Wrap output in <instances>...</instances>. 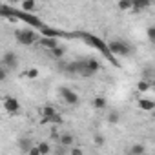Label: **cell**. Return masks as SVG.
Returning <instances> with one entry per match:
<instances>
[{
    "mask_svg": "<svg viewBox=\"0 0 155 155\" xmlns=\"http://www.w3.org/2000/svg\"><path fill=\"white\" fill-rule=\"evenodd\" d=\"M58 93H60L62 101H64L68 106H79V104H81V97L77 95L73 90L66 88V86H60V88H58Z\"/></svg>",
    "mask_w": 155,
    "mask_h": 155,
    "instance_id": "cell-6",
    "label": "cell"
},
{
    "mask_svg": "<svg viewBox=\"0 0 155 155\" xmlns=\"http://www.w3.org/2000/svg\"><path fill=\"white\" fill-rule=\"evenodd\" d=\"M2 68H6L8 71H15L18 68V55L15 51H6L2 55Z\"/></svg>",
    "mask_w": 155,
    "mask_h": 155,
    "instance_id": "cell-8",
    "label": "cell"
},
{
    "mask_svg": "<svg viewBox=\"0 0 155 155\" xmlns=\"http://www.w3.org/2000/svg\"><path fill=\"white\" fill-rule=\"evenodd\" d=\"M93 140H95V144H97V146H104V142H106V137H104V135H101V133H97Z\"/></svg>",
    "mask_w": 155,
    "mask_h": 155,
    "instance_id": "cell-26",
    "label": "cell"
},
{
    "mask_svg": "<svg viewBox=\"0 0 155 155\" xmlns=\"http://www.w3.org/2000/svg\"><path fill=\"white\" fill-rule=\"evenodd\" d=\"M15 38H17V42H18V44H22V46H33L35 42H40L38 35H37L31 28L15 31Z\"/></svg>",
    "mask_w": 155,
    "mask_h": 155,
    "instance_id": "cell-2",
    "label": "cell"
},
{
    "mask_svg": "<svg viewBox=\"0 0 155 155\" xmlns=\"http://www.w3.org/2000/svg\"><path fill=\"white\" fill-rule=\"evenodd\" d=\"M101 69V62L97 58H84L81 60V77H93Z\"/></svg>",
    "mask_w": 155,
    "mask_h": 155,
    "instance_id": "cell-4",
    "label": "cell"
},
{
    "mask_svg": "<svg viewBox=\"0 0 155 155\" xmlns=\"http://www.w3.org/2000/svg\"><path fill=\"white\" fill-rule=\"evenodd\" d=\"M155 73H153V69L151 68H148V69H144V79H146V77H148V79H150V77H153Z\"/></svg>",
    "mask_w": 155,
    "mask_h": 155,
    "instance_id": "cell-31",
    "label": "cell"
},
{
    "mask_svg": "<svg viewBox=\"0 0 155 155\" xmlns=\"http://www.w3.org/2000/svg\"><path fill=\"white\" fill-rule=\"evenodd\" d=\"M150 6L148 0H133V11H142Z\"/></svg>",
    "mask_w": 155,
    "mask_h": 155,
    "instance_id": "cell-19",
    "label": "cell"
},
{
    "mask_svg": "<svg viewBox=\"0 0 155 155\" xmlns=\"http://www.w3.org/2000/svg\"><path fill=\"white\" fill-rule=\"evenodd\" d=\"M37 146H38V150H40L42 155H49V153H51V144H49V142H44V140H42V142H38Z\"/></svg>",
    "mask_w": 155,
    "mask_h": 155,
    "instance_id": "cell-21",
    "label": "cell"
},
{
    "mask_svg": "<svg viewBox=\"0 0 155 155\" xmlns=\"http://www.w3.org/2000/svg\"><path fill=\"white\" fill-rule=\"evenodd\" d=\"M4 110L9 115H18L20 113V102L15 97H4Z\"/></svg>",
    "mask_w": 155,
    "mask_h": 155,
    "instance_id": "cell-9",
    "label": "cell"
},
{
    "mask_svg": "<svg viewBox=\"0 0 155 155\" xmlns=\"http://www.w3.org/2000/svg\"><path fill=\"white\" fill-rule=\"evenodd\" d=\"M146 37H148L151 42H155V26H150V28H146Z\"/></svg>",
    "mask_w": 155,
    "mask_h": 155,
    "instance_id": "cell-25",
    "label": "cell"
},
{
    "mask_svg": "<svg viewBox=\"0 0 155 155\" xmlns=\"http://www.w3.org/2000/svg\"><path fill=\"white\" fill-rule=\"evenodd\" d=\"M139 108L142 111H153L155 110V101H151V99H139Z\"/></svg>",
    "mask_w": 155,
    "mask_h": 155,
    "instance_id": "cell-13",
    "label": "cell"
},
{
    "mask_svg": "<svg viewBox=\"0 0 155 155\" xmlns=\"http://www.w3.org/2000/svg\"><path fill=\"white\" fill-rule=\"evenodd\" d=\"M75 144V135L73 133H62L60 139H58V146H64V148H73Z\"/></svg>",
    "mask_w": 155,
    "mask_h": 155,
    "instance_id": "cell-11",
    "label": "cell"
},
{
    "mask_svg": "<svg viewBox=\"0 0 155 155\" xmlns=\"http://www.w3.org/2000/svg\"><path fill=\"white\" fill-rule=\"evenodd\" d=\"M6 79H8V69H6V68H0V81L4 82Z\"/></svg>",
    "mask_w": 155,
    "mask_h": 155,
    "instance_id": "cell-29",
    "label": "cell"
},
{
    "mask_svg": "<svg viewBox=\"0 0 155 155\" xmlns=\"http://www.w3.org/2000/svg\"><path fill=\"white\" fill-rule=\"evenodd\" d=\"M108 49L113 57H126L131 53V46L124 40H111L108 42Z\"/></svg>",
    "mask_w": 155,
    "mask_h": 155,
    "instance_id": "cell-3",
    "label": "cell"
},
{
    "mask_svg": "<svg viewBox=\"0 0 155 155\" xmlns=\"http://www.w3.org/2000/svg\"><path fill=\"white\" fill-rule=\"evenodd\" d=\"M69 155H84V151L79 146H73V148H69Z\"/></svg>",
    "mask_w": 155,
    "mask_h": 155,
    "instance_id": "cell-28",
    "label": "cell"
},
{
    "mask_svg": "<svg viewBox=\"0 0 155 155\" xmlns=\"http://www.w3.org/2000/svg\"><path fill=\"white\" fill-rule=\"evenodd\" d=\"M64 71L69 73V75H79V73H81V60H75V62L64 64Z\"/></svg>",
    "mask_w": 155,
    "mask_h": 155,
    "instance_id": "cell-12",
    "label": "cell"
},
{
    "mask_svg": "<svg viewBox=\"0 0 155 155\" xmlns=\"http://www.w3.org/2000/svg\"><path fill=\"white\" fill-rule=\"evenodd\" d=\"M91 106L95 108V110H104L106 106H108V101H106V97H95L93 101H91Z\"/></svg>",
    "mask_w": 155,
    "mask_h": 155,
    "instance_id": "cell-15",
    "label": "cell"
},
{
    "mask_svg": "<svg viewBox=\"0 0 155 155\" xmlns=\"http://www.w3.org/2000/svg\"><path fill=\"white\" fill-rule=\"evenodd\" d=\"M144 151H146V146L142 142H135L130 148V155H144Z\"/></svg>",
    "mask_w": 155,
    "mask_h": 155,
    "instance_id": "cell-16",
    "label": "cell"
},
{
    "mask_svg": "<svg viewBox=\"0 0 155 155\" xmlns=\"http://www.w3.org/2000/svg\"><path fill=\"white\" fill-rule=\"evenodd\" d=\"M28 155H42V153H40V150H38V146L35 144V146H33V148L29 150V153H28Z\"/></svg>",
    "mask_w": 155,
    "mask_h": 155,
    "instance_id": "cell-30",
    "label": "cell"
},
{
    "mask_svg": "<svg viewBox=\"0 0 155 155\" xmlns=\"http://www.w3.org/2000/svg\"><path fill=\"white\" fill-rule=\"evenodd\" d=\"M66 153H69V148H64V146H57V150H55V155H66Z\"/></svg>",
    "mask_w": 155,
    "mask_h": 155,
    "instance_id": "cell-27",
    "label": "cell"
},
{
    "mask_svg": "<svg viewBox=\"0 0 155 155\" xmlns=\"http://www.w3.org/2000/svg\"><path fill=\"white\" fill-rule=\"evenodd\" d=\"M40 46H42V48H46V49H49V51H53V49H55V48H58L60 44H58V38L42 37V38H40Z\"/></svg>",
    "mask_w": 155,
    "mask_h": 155,
    "instance_id": "cell-10",
    "label": "cell"
},
{
    "mask_svg": "<svg viewBox=\"0 0 155 155\" xmlns=\"http://www.w3.org/2000/svg\"><path fill=\"white\" fill-rule=\"evenodd\" d=\"M75 37H81V38H84L86 42H88V46H91V48H95V49H99L101 53H104L106 55V58L111 62V64H115V66H119V62L113 58V55L110 53V49H108V42H104V40H101V38H97L95 35H90V33H84V31H79V33H75Z\"/></svg>",
    "mask_w": 155,
    "mask_h": 155,
    "instance_id": "cell-1",
    "label": "cell"
},
{
    "mask_svg": "<svg viewBox=\"0 0 155 155\" xmlns=\"http://www.w3.org/2000/svg\"><path fill=\"white\" fill-rule=\"evenodd\" d=\"M22 20V22H26V24H29L31 28H38L40 31L46 28L44 26V22L37 17V15H31V13H24V11H15V20Z\"/></svg>",
    "mask_w": 155,
    "mask_h": 155,
    "instance_id": "cell-5",
    "label": "cell"
},
{
    "mask_svg": "<svg viewBox=\"0 0 155 155\" xmlns=\"http://www.w3.org/2000/svg\"><path fill=\"white\" fill-rule=\"evenodd\" d=\"M24 77H26V79H37V77H38V69L37 68H29V69L24 71Z\"/></svg>",
    "mask_w": 155,
    "mask_h": 155,
    "instance_id": "cell-23",
    "label": "cell"
},
{
    "mask_svg": "<svg viewBox=\"0 0 155 155\" xmlns=\"http://www.w3.org/2000/svg\"><path fill=\"white\" fill-rule=\"evenodd\" d=\"M119 120H120V113L119 111H110L108 113V122L110 124H117Z\"/></svg>",
    "mask_w": 155,
    "mask_h": 155,
    "instance_id": "cell-22",
    "label": "cell"
},
{
    "mask_svg": "<svg viewBox=\"0 0 155 155\" xmlns=\"http://www.w3.org/2000/svg\"><path fill=\"white\" fill-rule=\"evenodd\" d=\"M40 117H42V122H62V117L57 113V110L53 106H42L40 108Z\"/></svg>",
    "mask_w": 155,
    "mask_h": 155,
    "instance_id": "cell-7",
    "label": "cell"
},
{
    "mask_svg": "<svg viewBox=\"0 0 155 155\" xmlns=\"http://www.w3.org/2000/svg\"><path fill=\"white\" fill-rule=\"evenodd\" d=\"M37 9V2L35 0H24L22 2V11L24 13H33Z\"/></svg>",
    "mask_w": 155,
    "mask_h": 155,
    "instance_id": "cell-17",
    "label": "cell"
},
{
    "mask_svg": "<svg viewBox=\"0 0 155 155\" xmlns=\"http://www.w3.org/2000/svg\"><path fill=\"white\" fill-rule=\"evenodd\" d=\"M150 88H151V84H150V81H148V79H142V81H139V82H137V90H139L140 93H146Z\"/></svg>",
    "mask_w": 155,
    "mask_h": 155,
    "instance_id": "cell-20",
    "label": "cell"
},
{
    "mask_svg": "<svg viewBox=\"0 0 155 155\" xmlns=\"http://www.w3.org/2000/svg\"><path fill=\"white\" fill-rule=\"evenodd\" d=\"M51 55H53V58H62L64 57V53H66V49L62 48V46H58V48H55L53 51H49Z\"/></svg>",
    "mask_w": 155,
    "mask_h": 155,
    "instance_id": "cell-24",
    "label": "cell"
},
{
    "mask_svg": "<svg viewBox=\"0 0 155 155\" xmlns=\"http://www.w3.org/2000/svg\"><path fill=\"white\" fill-rule=\"evenodd\" d=\"M117 8L120 11H133V0H120L117 4Z\"/></svg>",
    "mask_w": 155,
    "mask_h": 155,
    "instance_id": "cell-18",
    "label": "cell"
},
{
    "mask_svg": "<svg viewBox=\"0 0 155 155\" xmlns=\"http://www.w3.org/2000/svg\"><path fill=\"white\" fill-rule=\"evenodd\" d=\"M35 144H33V140L29 139V137H22L20 140H18V148L24 151V153H29V150L33 148Z\"/></svg>",
    "mask_w": 155,
    "mask_h": 155,
    "instance_id": "cell-14",
    "label": "cell"
}]
</instances>
